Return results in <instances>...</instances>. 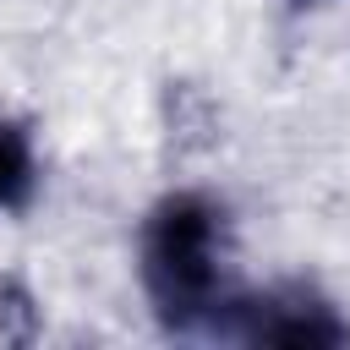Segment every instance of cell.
Segmentation results:
<instances>
[{"label":"cell","mask_w":350,"mask_h":350,"mask_svg":"<svg viewBox=\"0 0 350 350\" xmlns=\"http://www.w3.org/2000/svg\"><path fill=\"white\" fill-rule=\"evenodd\" d=\"M224 334L246 339V345H290V350H328V345H350V323L339 317V306L328 295H317L312 284H279L268 295H235L224 323Z\"/></svg>","instance_id":"2"},{"label":"cell","mask_w":350,"mask_h":350,"mask_svg":"<svg viewBox=\"0 0 350 350\" xmlns=\"http://www.w3.org/2000/svg\"><path fill=\"white\" fill-rule=\"evenodd\" d=\"M142 290L170 334L219 328L230 312V230L224 208L202 191H170L142 219L137 241Z\"/></svg>","instance_id":"1"},{"label":"cell","mask_w":350,"mask_h":350,"mask_svg":"<svg viewBox=\"0 0 350 350\" xmlns=\"http://www.w3.org/2000/svg\"><path fill=\"white\" fill-rule=\"evenodd\" d=\"M38 191V153L22 120L0 115V213H22Z\"/></svg>","instance_id":"3"}]
</instances>
